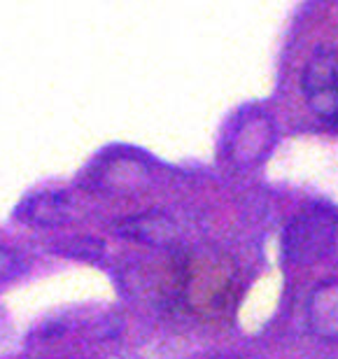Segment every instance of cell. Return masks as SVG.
I'll return each mask as SVG.
<instances>
[{"label":"cell","mask_w":338,"mask_h":359,"mask_svg":"<svg viewBox=\"0 0 338 359\" xmlns=\"http://www.w3.org/2000/svg\"><path fill=\"white\" fill-rule=\"evenodd\" d=\"M73 359H86V357H73Z\"/></svg>","instance_id":"ba28073f"},{"label":"cell","mask_w":338,"mask_h":359,"mask_svg":"<svg viewBox=\"0 0 338 359\" xmlns=\"http://www.w3.org/2000/svg\"><path fill=\"white\" fill-rule=\"evenodd\" d=\"M121 233L156 248H166L175 243V226L163 215H140V217L126 219L121 224Z\"/></svg>","instance_id":"5b68a950"},{"label":"cell","mask_w":338,"mask_h":359,"mask_svg":"<svg viewBox=\"0 0 338 359\" xmlns=\"http://www.w3.org/2000/svg\"><path fill=\"white\" fill-rule=\"evenodd\" d=\"M308 107L325 121H338V49L320 47L304 68Z\"/></svg>","instance_id":"7a4b0ae2"},{"label":"cell","mask_w":338,"mask_h":359,"mask_svg":"<svg viewBox=\"0 0 338 359\" xmlns=\"http://www.w3.org/2000/svg\"><path fill=\"white\" fill-rule=\"evenodd\" d=\"M271 147V124L264 117H250L238 126L234 138V156L243 163H252Z\"/></svg>","instance_id":"277c9868"},{"label":"cell","mask_w":338,"mask_h":359,"mask_svg":"<svg viewBox=\"0 0 338 359\" xmlns=\"http://www.w3.org/2000/svg\"><path fill=\"white\" fill-rule=\"evenodd\" d=\"M283 252L301 266L334 257L338 252V217L322 208L299 212L283 233Z\"/></svg>","instance_id":"6da1fadb"},{"label":"cell","mask_w":338,"mask_h":359,"mask_svg":"<svg viewBox=\"0 0 338 359\" xmlns=\"http://www.w3.org/2000/svg\"><path fill=\"white\" fill-rule=\"evenodd\" d=\"M308 325L320 339L338 343V280L322 283L313 290L306 306Z\"/></svg>","instance_id":"3957f363"},{"label":"cell","mask_w":338,"mask_h":359,"mask_svg":"<svg viewBox=\"0 0 338 359\" xmlns=\"http://www.w3.org/2000/svg\"><path fill=\"white\" fill-rule=\"evenodd\" d=\"M63 212L61 196H40L31 203V219L40 224H56Z\"/></svg>","instance_id":"8992f818"},{"label":"cell","mask_w":338,"mask_h":359,"mask_svg":"<svg viewBox=\"0 0 338 359\" xmlns=\"http://www.w3.org/2000/svg\"><path fill=\"white\" fill-rule=\"evenodd\" d=\"M17 271V257H14L10 250L0 248V283L10 280Z\"/></svg>","instance_id":"52a82bcc"},{"label":"cell","mask_w":338,"mask_h":359,"mask_svg":"<svg viewBox=\"0 0 338 359\" xmlns=\"http://www.w3.org/2000/svg\"><path fill=\"white\" fill-rule=\"evenodd\" d=\"M224 359H229V357H224Z\"/></svg>","instance_id":"9c48e42d"}]
</instances>
